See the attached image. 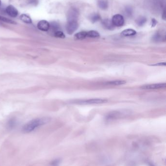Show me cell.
<instances>
[{"label":"cell","mask_w":166,"mask_h":166,"mask_svg":"<svg viewBox=\"0 0 166 166\" xmlns=\"http://www.w3.org/2000/svg\"><path fill=\"white\" fill-rule=\"evenodd\" d=\"M126 81L124 80H114L108 82L106 84L108 85H124L126 84Z\"/></svg>","instance_id":"cell-13"},{"label":"cell","mask_w":166,"mask_h":166,"mask_svg":"<svg viewBox=\"0 0 166 166\" xmlns=\"http://www.w3.org/2000/svg\"><path fill=\"white\" fill-rule=\"evenodd\" d=\"M54 36L55 37L62 38H63L65 37V35L60 31H58L56 32L55 33H54Z\"/></svg>","instance_id":"cell-21"},{"label":"cell","mask_w":166,"mask_h":166,"mask_svg":"<svg viewBox=\"0 0 166 166\" xmlns=\"http://www.w3.org/2000/svg\"><path fill=\"white\" fill-rule=\"evenodd\" d=\"M6 12L9 16L12 18H15L17 17L18 15L17 9L15 7L11 5H10L7 7Z\"/></svg>","instance_id":"cell-8"},{"label":"cell","mask_w":166,"mask_h":166,"mask_svg":"<svg viewBox=\"0 0 166 166\" xmlns=\"http://www.w3.org/2000/svg\"><path fill=\"white\" fill-rule=\"evenodd\" d=\"M157 23L155 19H152V26H154L156 25V24Z\"/></svg>","instance_id":"cell-26"},{"label":"cell","mask_w":166,"mask_h":166,"mask_svg":"<svg viewBox=\"0 0 166 166\" xmlns=\"http://www.w3.org/2000/svg\"><path fill=\"white\" fill-rule=\"evenodd\" d=\"M126 13L127 14V15H128V16H131L132 15V10L131 7H126V9H125Z\"/></svg>","instance_id":"cell-22"},{"label":"cell","mask_w":166,"mask_h":166,"mask_svg":"<svg viewBox=\"0 0 166 166\" xmlns=\"http://www.w3.org/2000/svg\"><path fill=\"white\" fill-rule=\"evenodd\" d=\"M100 36V35L98 32L96 31L91 30L87 32V37H91V38H97Z\"/></svg>","instance_id":"cell-16"},{"label":"cell","mask_w":166,"mask_h":166,"mask_svg":"<svg viewBox=\"0 0 166 166\" xmlns=\"http://www.w3.org/2000/svg\"><path fill=\"white\" fill-rule=\"evenodd\" d=\"M136 34V32L135 30L131 29H128L123 31L121 32V35L124 37L132 36Z\"/></svg>","instance_id":"cell-10"},{"label":"cell","mask_w":166,"mask_h":166,"mask_svg":"<svg viewBox=\"0 0 166 166\" xmlns=\"http://www.w3.org/2000/svg\"><path fill=\"white\" fill-rule=\"evenodd\" d=\"M17 125V120L15 118L10 119L7 123V127L8 129H12L15 127Z\"/></svg>","instance_id":"cell-12"},{"label":"cell","mask_w":166,"mask_h":166,"mask_svg":"<svg viewBox=\"0 0 166 166\" xmlns=\"http://www.w3.org/2000/svg\"><path fill=\"white\" fill-rule=\"evenodd\" d=\"M50 119L48 118H41L33 119L28 122L22 128V132L24 133H29L34 131L41 126L49 122Z\"/></svg>","instance_id":"cell-1"},{"label":"cell","mask_w":166,"mask_h":166,"mask_svg":"<svg viewBox=\"0 0 166 166\" xmlns=\"http://www.w3.org/2000/svg\"><path fill=\"white\" fill-rule=\"evenodd\" d=\"M112 22L114 26L120 27L124 24V19L120 14H116L114 15L112 19Z\"/></svg>","instance_id":"cell-4"},{"label":"cell","mask_w":166,"mask_h":166,"mask_svg":"<svg viewBox=\"0 0 166 166\" xmlns=\"http://www.w3.org/2000/svg\"><path fill=\"white\" fill-rule=\"evenodd\" d=\"M79 15L78 11L76 8H72L68 11L67 14L68 21H77Z\"/></svg>","instance_id":"cell-5"},{"label":"cell","mask_w":166,"mask_h":166,"mask_svg":"<svg viewBox=\"0 0 166 166\" xmlns=\"http://www.w3.org/2000/svg\"><path fill=\"white\" fill-rule=\"evenodd\" d=\"M101 18L100 15L98 14H92L90 16V20L93 23L100 20Z\"/></svg>","instance_id":"cell-18"},{"label":"cell","mask_w":166,"mask_h":166,"mask_svg":"<svg viewBox=\"0 0 166 166\" xmlns=\"http://www.w3.org/2000/svg\"><path fill=\"white\" fill-rule=\"evenodd\" d=\"M136 24L139 26H142L143 25H144L145 24L146 21H147V19L145 17H139L136 20Z\"/></svg>","instance_id":"cell-15"},{"label":"cell","mask_w":166,"mask_h":166,"mask_svg":"<svg viewBox=\"0 0 166 166\" xmlns=\"http://www.w3.org/2000/svg\"><path fill=\"white\" fill-rule=\"evenodd\" d=\"M20 19L26 24H31L32 22L31 18L26 14H22L20 16Z\"/></svg>","instance_id":"cell-17"},{"label":"cell","mask_w":166,"mask_h":166,"mask_svg":"<svg viewBox=\"0 0 166 166\" xmlns=\"http://www.w3.org/2000/svg\"><path fill=\"white\" fill-rule=\"evenodd\" d=\"M102 24L103 25V26L107 29L112 30L114 28V26L112 23V20L109 19H105L102 21Z\"/></svg>","instance_id":"cell-9"},{"label":"cell","mask_w":166,"mask_h":166,"mask_svg":"<svg viewBox=\"0 0 166 166\" xmlns=\"http://www.w3.org/2000/svg\"><path fill=\"white\" fill-rule=\"evenodd\" d=\"M107 102L108 100L106 99H90L80 101L77 103L81 105H97L104 104Z\"/></svg>","instance_id":"cell-2"},{"label":"cell","mask_w":166,"mask_h":166,"mask_svg":"<svg viewBox=\"0 0 166 166\" xmlns=\"http://www.w3.org/2000/svg\"><path fill=\"white\" fill-rule=\"evenodd\" d=\"M87 32L85 31H81L75 34L74 37L77 40H82L87 37Z\"/></svg>","instance_id":"cell-11"},{"label":"cell","mask_w":166,"mask_h":166,"mask_svg":"<svg viewBox=\"0 0 166 166\" xmlns=\"http://www.w3.org/2000/svg\"><path fill=\"white\" fill-rule=\"evenodd\" d=\"M30 3L36 5L38 3V0H30Z\"/></svg>","instance_id":"cell-24"},{"label":"cell","mask_w":166,"mask_h":166,"mask_svg":"<svg viewBox=\"0 0 166 166\" xmlns=\"http://www.w3.org/2000/svg\"><path fill=\"white\" fill-rule=\"evenodd\" d=\"M0 20H2L3 21L7 22V23H8V24H16V23L13 20H9L5 17H2L1 16H0Z\"/></svg>","instance_id":"cell-20"},{"label":"cell","mask_w":166,"mask_h":166,"mask_svg":"<svg viewBox=\"0 0 166 166\" xmlns=\"http://www.w3.org/2000/svg\"><path fill=\"white\" fill-rule=\"evenodd\" d=\"M78 27L79 24L77 21H68L66 29L68 34L72 35L78 29Z\"/></svg>","instance_id":"cell-3"},{"label":"cell","mask_w":166,"mask_h":166,"mask_svg":"<svg viewBox=\"0 0 166 166\" xmlns=\"http://www.w3.org/2000/svg\"><path fill=\"white\" fill-rule=\"evenodd\" d=\"M60 160L59 159L54 160L51 163V166H59Z\"/></svg>","instance_id":"cell-23"},{"label":"cell","mask_w":166,"mask_h":166,"mask_svg":"<svg viewBox=\"0 0 166 166\" xmlns=\"http://www.w3.org/2000/svg\"><path fill=\"white\" fill-rule=\"evenodd\" d=\"M1 0H0V6H1Z\"/></svg>","instance_id":"cell-27"},{"label":"cell","mask_w":166,"mask_h":166,"mask_svg":"<svg viewBox=\"0 0 166 166\" xmlns=\"http://www.w3.org/2000/svg\"><path fill=\"white\" fill-rule=\"evenodd\" d=\"M38 29L42 31H47L49 29L50 24L46 20H42L40 21L37 25Z\"/></svg>","instance_id":"cell-7"},{"label":"cell","mask_w":166,"mask_h":166,"mask_svg":"<svg viewBox=\"0 0 166 166\" xmlns=\"http://www.w3.org/2000/svg\"><path fill=\"white\" fill-rule=\"evenodd\" d=\"M98 5L99 7L102 9H106L108 7V4L107 0H99L98 2Z\"/></svg>","instance_id":"cell-14"},{"label":"cell","mask_w":166,"mask_h":166,"mask_svg":"<svg viewBox=\"0 0 166 166\" xmlns=\"http://www.w3.org/2000/svg\"><path fill=\"white\" fill-rule=\"evenodd\" d=\"M166 87L165 83H157L146 85L141 87V88L146 90H151V89H157L160 88H165Z\"/></svg>","instance_id":"cell-6"},{"label":"cell","mask_w":166,"mask_h":166,"mask_svg":"<svg viewBox=\"0 0 166 166\" xmlns=\"http://www.w3.org/2000/svg\"><path fill=\"white\" fill-rule=\"evenodd\" d=\"M59 24L56 22H52L51 24V25L50 24L49 29H50L51 30L53 31V32H54V33H55L56 32L59 31Z\"/></svg>","instance_id":"cell-19"},{"label":"cell","mask_w":166,"mask_h":166,"mask_svg":"<svg viewBox=\"0 0 166 166\" xmlns=\"http://www.w3.org/2000/svg\"><path fill=\"white\" fill-rule=\"evenodd\" d=\"M153 66H166V63H157V64H156L153 65Z\"/></svg>","instance_id":"cell-25"}]
</instances>
